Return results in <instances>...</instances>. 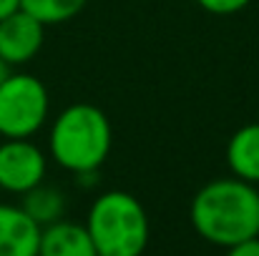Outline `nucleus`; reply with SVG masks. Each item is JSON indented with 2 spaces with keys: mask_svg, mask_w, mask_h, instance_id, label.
<instances>
[{
  "mask_svg": "<svg viewBox=\"0 0 259 256\" xmlns=\"http://www.w3.org/2000/svg\"><path fill=\"white\" fill-rule=\"evenodd\" d=\"M252 0H196V5L211 15H234L244 10Z\"/></svg>",
  "mask_w": 259,
  "mask_h": 256,
  "instance_id": "nucleus-12",
  "label": "nucleus"
},
{
  "mask_svg": "<svg viewBox=\"0 0 259 256\" xmlns=\"http://www.w3.org/2000/svg\"><path fill=\"white\" fill-rule=\"evenodd\" d=\"M40 226L20 209L0 203V256H38Z\"/></svg>",
  "mask_w": 259,
  "mask_h": 256,
  "instance_id": "nucleus-7",
  "label": "nucleus"
},
{
  "mask_svg": "<svg viewBox=\"0 0 259 256\" xmlns=\"http://www.w3.org/2000/svg\"><path fill=\"white\" fill-rule=\"evenodd\" d=\"M91 241L101 256H141L149 246V216L128 191L101 193L86 216Z\"/></svg>",
  "mask_w": 259,
  "mask_h": 256,
  "instance_id": "nucleus-3",
  "label": "nucleus"
},
{
  "mask_svg": "<svg viewBox=\"0 0 259 256\" xmlns=\"http://www.w3.org/2000/svg\"><path fill=\"white\" fill-rule=\"evenodd\" d=\"M194 231L214 246H234L259 236V191L237 176L204 183L189 209Z\"/></svg>",
  "mask_w": 259,
  "mask_h": 256,
  "instance_id": "nucleus-1",
  "label": "nucleus"
},
{
  "mask_svg": "<svg viewBox=\"0 0 259 256\" xmlns=\"http://www.w3.org/2000/svg\"><path fill=\"white\" fill-rule=\"evenodd\" d=\"M86 3L88 0H20V10H25L48 28L73 20L86 8Z\"/></svg>",
  "mask_w": 259,
  "mask_h": 256,
  "instance_id": "nucleus-11",
  "label": "nucleus"
},
{
  "mask_svg": "<svg viewBox=\"0 0 259 256\" xmlns=\"http://www.w3.org/2000/svg\"><path fill=\"white\" fill-rule=\"evenodd\" d=\"M98 256H101V254H98Z\"/></svg>",
  "mask_w": 259,
  "mask_h": 256,
  "instance_id": "nucleus-16",
  "label": "nucleus"
},
{
  "mask_svg": "<svg viewBox=\"0 0 259 256\" xmlns=\"http://www.w3.org/2000/svg\"><path fill=\"white\" fill-rule=\"evenodd\" d=\"M38 256H98L86 224L73 221H53L40 229Z\"/></svg>",
  "mask_w": 259,
  "mask_h": 256,
  "instance_id": "nucleus-8",
  "label": "nucleus"
},
{
  "mask_svg": "<svg viewBox=\"0 0 259 256\" xmlns=\"http://www.w3.org/2000/svg\"><path fill=\"white\" fill-rule=\"evenodd\" d=\"M10 73H13V68H10V66H8V63H5V61L0 58V85L5 83V78H8Z\"/></svg>",
  "mask_w": 259,
  "mask_h": 256,
  "instance_id": "nucleus-15",
  "label": "nucleus"
},
{
  "mask_svg": "<svg viewBox=\"0 0 259 256\" xmlns=\"http://www.w3.org/2000/svg\"><path fill=\"white\" fill-rule=\"evenodd\" d=\"M51 113V95L40 78L30 73H10L0 85V136L30 138Z\"/></svg>",
  "mask_w": 259,
  "mask_h": 256,
  "instance_id": "nucleus-4",
  "label": "nucleus"
},
{
  "mask_svg": "<svg viewBox=\"0 0 259 256\" xmlns=\"http://www.w3.org/2000/svg\"><path fill=\"white\" fill-rule=\"evenodd\" d=\"M20 209L43 229V226L63 219V214H66V196L56 186L38 183L35 188H30L28 193H23Z\"/></svg>",
  "mask_w": 259,
  "mask_h": 256,
  "instance_id": "nucleus-10",
  "label": "nucleus"
},
{
  "mask_svg": "<svg viewBox=\"0 0 259 256\" xmlns=\"http://www.w3.org/2000/svg\"><path fill=\"white\" fill-rule=\"evenodd\" d=\"M111 121L91 103H73L63 108L48 133L51 159L76 176L96 173L101 169L111 153Z\"/></svg>",
  "mask_w": 259,
  "mask_h": 256,
  "instance_id": "nucleus-2",
  "label": "nucleus"
},
{
  "mask_svg": "<svg viewBox=\"0 0 259 256\" xmlns=\"http://www.w3.org/2000/svg\"><path fill=\"white\" fill-rule=\"evenodd\" d=\"M227 166L232 176L259 183V123H247L237 128L227 143Z\"/></svg>",
  "mask_w": 259,
  "mask_h": 256,
  "instance_id": "nucleus-9",
  "label": "nucleus"
},
{
  "mask_svg": "<svg viewBox=\"0 0 259 256\" xmlns=\"http://www.w3.org/2000/svg\"><path fill=\"white\" fill-rule=\"evenodd\" d=\"M48 159L30 138H3L0 143V188L8 193H28L46 181Z\"/></svg>",
  "mask_w": 259,
  "mask_h": 256,
  "instance_id": "nucleus-5",
  "label": "nucleus"
},
{
  "mask_svg": "<svg viewBox=\"0 0 259 256\" xmlns=\"http://www.w3.org/2000/svg\"><path fill=\"white\" fill-rule=\"evenodd\" d=\"M20 8V0H0V20L8 18L10 13H15Z\"/></svg>",
  "mask_w": 259,
  "mask_h": 256,
  "instance_id": "nucleus-14",
  "label": "nucleus"
},
{
  "mask_svg": "<svg viewBox=\"0 0 259 256\" xmlns=\"http://www.w3.org/2000/svg\"><path fill=\"white\" fill-rule=\"evenodd\" d=\"M227 256H259V236L229 246V249H227Z\"/></svg>",
  "mask_w": 259,
  "mask_h": 256,
  "instance_id": "nucleus-13",
  "label": "nucleus"
},
{
  "mask_svg": "<svg viewBox=\"0 0 259 256\" xmlns=\"http://www.w3.org/2000/svg\"><path fill=\"white\" fill-rule=\"evenodd\" d=\"M43 40L46 25L20 8L0 20V58L10 68L30 63L40 53Z\"/></svg>",
  "mask_w": 259,
  "mask_h": 256,
  "instance_id": "nucleus-6",
  "label": "nucleus"
}]
</instances>
